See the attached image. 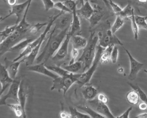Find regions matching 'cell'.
<instances>
[{"label":"cell","mask_w":147,"mask_h":118,"mask_svg":"<svg viewBox=\"0 0 147 118\" xmlns=\"http://www.w3.org/2000/svg\"><path fill=\"white\" fill-rule=\"evenodd\" d=\"M68 30L69 29L61 30L55 26L53 28L48 37V41L45 47L36 59L37 63L41 62L45 63L53 56L65 39Z\"/></svg>","instance_id":"obj_1"},{"label":"cell","mask_w":147,"mask_h":118,"mask_svg":"<svg viewBox=\"0 0 147 118\" xmlns=\"http://www.w3.org/2000/svg\"><path fill=\"white\" fill-rule=\"evenodd\" d=\"M98 37L95 36V31L92 32L87 41L86 46L83 48V51L78 60L83 63V73L86 71L91 65L95 57Z\"/></svg>","instance_id":"obj_2"},{"label":"cell","mask_w":147,"mask_h":118,"mask_svg":"<svg viewBox=\"0 0 147 118\" xmlns=\"http://www.w3.org/2000/svg\"><path fill=\"white\" fill-rule=\"evenodd\" d=\"M80 75L81 73H69L63 76H59L53 79V84L51 90H53L56 89L59 92L63 91V96H64L71 86L78 81Z\"/></svg>","instance_id":"obj_3"},{"label":"cell","mask_w":147,"mask_h":118,"mask_svg":"<svg viewBox=\"0 0 147 118\" xmlns=\"http://www.w3.org/2000/svg\"><path fill=\"white\" fill-rule=\"evenodd\" d=\"M104 48H105L101 47L99 44L96 46L95 57L91 66L86 71L83 72V73H81L80 77L79 78L78 81L76 82V83L79 85L80 87H82L83 85L87 83H89L93 74L96 70L99 63L100 62L101 54Z\"/></svg>","instance_id":"obj_4"},{"label":"cell","mask_w":147,"mask_h":118,"mask_svg":"<svg viewBox=\"0 0 147 118\" xmlns=\"http://www.w3.org/2000/svg\"><path fill=\"white\" fill-rule=\"evenodd\" d=\"M25 35H26V33H23L16 29L12 34L6 38L0 44V58L6 52H9V50L12 47L24 39Z\"/></svg>","instance_id":"obj_5"},{"label":"cell","mask_w":147,"mask_h":118,"mask_svg":"<svg viewBox=\"0 0 147 118\" xmlns=\"http://www.w3.org/2000/svg\"><path fill=\"white\" fill-rule=\"evenodd\" d=\"M99 45L103 48L107 47L110 44H118L123 45L121 40L113 33L110 29L104 31H99L98 33Z\"/></svg>","instance_id":"obj_6"},{"label":"cell","mask_w":147,"mask_h":118,"mask_svg":"<svg viewBox=\"0 0 147 118\" xmlns=\"http://www.w3.org/2000/svg\"><path fill=\"white\" fill-rule=\"evenodd\" d=\"M21 81L20 77L14 78L10 85V87L6 94L0 97V106L7 104L6 100L7 99H12L16 102L18 103V92L20 82Z\"/></svg>","instance_id":"obj_7"},{"label":"cell","mask_w":147,"mask_h":118,"mask_svg":"<svg viewBox=\"0 0 147 118\" xmlns=\"http://www.w3.org/2000/svg\"><path fill=\"white\" fill-rule=\"evenodd\" d=\"M88 104L91 108L94 109L98 113L103 115L106 117L115 118V117L111 112L110 109L106 104L99 101L97 98H94L91 100H88Z\"/></svg>","instance_id":"obj_8"},{"label":"cell","mask_w":147,"mask_h":118,"mask_svg":"<svg viewBox=\"0 0 147 118\" xmlns=\"http://www.w3.org/2000/svg\"><path fill=\"white\" fill-rule=\"evenodd\" d=\"M32 0H26L25 2H24L21 3H17L14 6H11V9H10L9 14L3 18H2L1 21L6 19L7 18L11 16L15 15L16 17V21L15 24H18L21 20L29 3L30 2H32Z\"/></svg>","instance_id":"obj_9"},{"label":"cell","mask_w":147,"mask_h":118,"mask_svg":"<svg viewBox=\"0 0 147 118\" xmlns=\"http://www.w3.org/2000/svg\"><path fill=\"white\" fill-rule=\"evenodd\" d=\"M123 48L125 51L126 53L127 54L129 60H130V73L128 76V79L133 81L135 79L138 75V73L141 70V69L143 67L144 63H141L137 60L130 53V52L125 48L124 47H123Z\"/></svg>","instance_id":"obj_10"},{"label":"cell","mask_w":147,"mask_h":118,"mask_svg":"<svg viewBox=\"0 0 147 118\" xmlns=\"http://www.w3.org/2000/svg\"><path fill=\"white\" fill-rule=\"evenodd\" d=\"M71 35L68 33V31L67 33V35L61 44L60 47L56 51L55 54L52 57V60L55 62H60L63 60L67 56L68 54V48L69 41L71 40Z\"/></svg>","instance_id":"obj_11"},{"label":"cell","mask_w":147,"mask_h":118,"mask_svg":"<svg viewBox=\"0 0 147 118\" xmlns=\"http://www.w3.org/2000/svg\"><path fill=\"white\" fill-rule=\"evenodd\" d=\"M27 68L29 71L45 75L52 78L53 79L59 76L53 71L48 69L47 67L45 66V63L44 62L39 63L35 65L32 64L30 66H27Z\"/></svg>","instance_id":"obj_12"},{"label":"cell","mask_w":147,"mask_h":118,"mask_svg":"<svg viewBox=\"0 0 147 118\" xmlns=\"http://www.w3.org/2000/svg\"><path fill=\"white\" fill-rule=\"evenodd\" d=\"M72 20V13H64L60 15L55 21V27L61 29H68Z\"/></svg>","instance_id":"obj_13"},{"label":"cell","mask_w":147,"mask_h":118,"mask_svg":"<svg viewBox=\"0 0 147 118\" xmlns=\"http://www.w3.org/2000/svg\"><path fill=\"white\" fill-rule=\"evenodd\" d=\"M28 94V89L26 82L24 80H21L20 85L19 86L18 92V103L22 106L23 111L25 112V105L26 101Z\"/></svg>","instance_id":"obj_14"},{"label":"cell","mask_w":147,"mask_h":118,"mask_svg":"<svg viewBox=\"0 0 147 118\" xmlns=\"http://www.w3.org/2000/svg\"><path fill=\"white\" fill-rule=\"evenodd\" d=\"M76 10L72 12V20L68 30V33L71 35V36L75 35H79L81 31L80 20L79 18V16L77 13Z\"/></svg>","instance_id":"obj_15"},{"label":"cell","mask_w":147,"mask_h":118,"mask_svg":"<svg viewBox=\"0 0 147 118\" xmlns=\"http://www.w3.org/2000/svg\"><path fill=\"white\" fill-rule=\"evenodd\" d=\"M82 93L85 100L88 101L95 98L98 95V90L92 85L87 83L82 86Z\"/></svg>","instance_id":"obj_16"},{"label":"cell","mask_w":147,"mask_h":118,"mask_svg":"<svg viewBox=\"0 0 147 118\" xmlns=\"http://www.w3.org/2000/svg\"><path fill=\"white\" fill-rule=\"evenodd\" d=\"M94 11L88 21L90 22V28H94L101 21L102 18L104 16V12L102 8L98 5H95L94 7Z\"/></svg>","instance_id":"obj_17"},{"label":"cell","mask_w":147,"mask_h":118,"mask_svg":"<svg viewBox=\"0 0 147 118\" xmlns=\"http://www.w3.org/2000/svg\"><path fill=\"white\" fill-rule=\"evenodd\" d=\"M94 11V7L90 4V1L84 2V3L81 5L80 8L76 10L77 13L79 16H80L82 17L87 20H88L91 17Z\"/></svg>","instance_id":"obj_18"},{"label":"cell","mask_w":147,"mask_h":118,"mask_svg":"<svg viewBox=\"0 0 147 118\" xmlns=\"http://www.w3.org/2000/svg\"><path fill=\"white\" fill-rule=\"evenodd\" d=\"M72 48L78 50L83 49L87 44V40L86 38L82 37L80 35H72L71 37Z\"/></svg>","instance_id":"obj_19"},{"label":"cell","mask_w":147,"mask_h":118,"mask_svg":"<svg viewBox=\"0 0 147 118\" xmlns=\"http://www.w3.org/2000/svg\"><path fill=\"white\" fill-rule=\"evenodd\" d=\"M0 81L3 86L9 87L13 79L10 77L6 66L2 65L0 63Z\"/></svg>","instance_id":"obj_20"},{"label":"cell","mask_w":147,"mask_h":118,"mask_svg":"<svg viewBox=\"0 0 147 118\" xmlns=\"http://www.w3.org/2000/svg\"><path fill=\"white\" fill-rule=\"evenodd\" d=\"M24 62V59L22 58L17 61H14V62L12 61L11 63L9 66H6L10 77L13 79H14L17 77V74L20 65Z\"/></svg>","instance_id":"obj_21"},{"label":"cell","mask_w":147,"mask_h":118,"mask_svg":"<svg viewBox=\"0 0 147 118\" xmlns=\"http://www.w3.org/2000/svg\"><path fill=\"white\" fill-rule=\"evenodd\" d=\"M35 39L33 37H28L25 39H22L17 43L16 45L12 47L9 51V52H20L23 51L31 42H32Z\"/></svg>","instance_id":"obj_22"},{"label":"cell","mask_w":147,"mask_h":118,"mask_svg":"<svg viewBox=\"0 0 147 118\" xmlns=\"http://www.w3.org/2000/svg\"><path fill=\"white\" fill-rule=\"evenodd\" d=\"M114 44H110L105 48L100 56V62L103 64H106L111 60V54Z\"/></svg>","instance_id":"obj_23"},{"label":"cell","mask_w":147,"mask_h":118,"mask_svg":"<svg viewBox=\"0 0 147 118\" xmlns=\"http://www.w3.org/2000/svg\"><path fill=\"white\" fill-rule=\"evenodd\" d=\"M14 113L15 115L17 117H26V113L24 112L21 105L18 104H6Z\"/></svg>","instance_id":"obj_24"},{"label":"cell","mask_w":147,"mask_h":118,"mask_svg":"<svg viewBox=\"0 0 147 118\" xmlns=\"http://www.w3.org/2000/svg\"><path fill=\"white\" fill-rule=\"evenodd\" d=\"M82 67H83V63L79 60L75 61L72 63L63 67L65 70L72 73H78Z\"/></svg>","instance_id":"obj_25"},{"label":"cell","mask_w":147,"mask_h":118,"mask_svg":"<svg viewBox=\"0 0 147 118\" xmlns=\"http://www.w3.org/2000/svg\"><path fill=\"white\" fill-rule=\"evenodd\" d=\"M78 108L86 112L88 115L90 116L92 118H106L103 115L98 113L94 109L88 105H79L77 106Z\"/></svg>","instance_id":"obj_26"},{"label":"cell","mask_w":147,"mask_h":118,"mask_svg":"<svg viewBox=\"0 0 147 118\" xmlns=\"http://www.w3.org/2000/svg\"><path fill=\"white\" fill-rule=\"evenodd\" d=\"M126 98L127 102H129L130 104L136 105L139 102L140 96L138 92L133 89V90H131L127 93L126 96Z\"/></svg>","instance_id":"obj_27"},{"label":"cell","mask_w":147,"mask_h":118,"mask_svg":"<svg viewBox=\"0 0 147 118\" xmlns=\"http://www.w3.org/2000/svg\"><path fill=\"white\" fill-rule=\"evenodd\" d=\"M133 12H134V9L131 7V5L128 3L127 5L122 9L121 12L117 16H119L122 18H130Z\"/></svg>","instance_id":"obj_28"},{"label":"cell","mask_w":147,"mask_h":118,"mask_svg":"<svg viewBox=\"0 0 147 118\" xmlns=\"http://www.w3.org/2000/svg\"><path fill=\"white\" fill-rule=\"evenodd\" d=\"M17 26V24H15L13 25L7 26L3 31H0V36L2 39L3 41L15 31V30L16 29Z\"/></svg>","instance_id":"obj_29"},{"label":"cell","mask_w":147,"mask_h":118,"mask_svg":"<svg viewBox=\"0 0 147 118\" xmlns=\"http://www.w3.org/2000/svg\"><path fill=\"white\" fill-rule=\"evenodd\" d=\"M69 109L72 118H91L89 115L78 111L76 108L69 106Z\"/></svg>","instance_id":"obj_30"},{"label":"cell","mask_w":147,"mask_h":118,"mask_svg":"<svg viewBox=\"0 0 147 118\" xmlns=\"http://www.w3.org/2000/svg\"><path fill=\"white\" fill-rule=\"evenodd\" d=\"M124 24L123 18L119 16H117L115 22L111 27V30L113 33H115L118 31Z\"/></svg>","instance_id":"obj_31"},{"label":"cell","mask_w":147,"mask_h":118,"mask_svg":"<svg viewBox=\"0 0 147 118\" xmlns=\"http://www.w3.org/2000/svg\"><path fill=\"white\" fill-rule=\"evenodd\" d=\"M48 69L50 70L53 71L59 76H63L64 75H66L70 72L68 71L67 70H65L64 68L62 67H59V66H53V65H49V66H46Z\"/></svg>","instance_id":"obj_32"},{"label":"cell","mask_w":147,"mask_h":118,"mask_svg":"<svg viewBox=\"0 0 147 118\" xmlns=\"http://www.w3.org/2000/svg\"><path fill=\"white\" fill-rule=\"evenodd\" d=\"M128 84L133 88V89L136 90L140 96V99L141 100V101L142 102H145L147 104V95L146 94V93L139 87L138 85H133V83H128Z\"/></svg>","instance_id":"obj_33"},{"label":"cell","mask_w":147,"mask_h":118,"mask_svg":"<svg viewBox=\"0 0 147 118\" xmlns=\"http://www.w3.org/2000/svg\"><path fill=\"white\" fill-rule=\"evenodd\" d=\"M135 20L138 27L147 30V16L135 15Z\"/></svg>","instance_id":"obj_34"},{"label":"cell","mask_w":147,"mask_h":118,"mask_svg":"<svg viewBox=\"0 0 147 118\" xmlns=\"http://www.w3.org/2000/svg\"><path fill=\"white\" fill-rule=\"evenodd\" d=\"M131 22V28L133 32L134 33V37L135 40H138V26L137 25L136 20H135V15L134 12H133L131 16L130 17Z\"/></svg>","instance_id":"obj_35"},{"label":"cell","mask_w":147,"mask_h":118,"mask_svg":"<svg viewBox=\"0 0 147 118\" xmlns=\"http://www.w3.org/2000/svg\"><path fill=\"white\" fill-rule=\"evenodd\" d=\"M48 22L44 23H36L32 24L28 32L30 34H36L37 33L43 26H47Z\"/></svg>","instance_id":"obj_36"},{"label":"cell","mask_w":147,"mask_h":118,"mask_svg":"<svg viewBox=\"0 0 147 118\" xmlns=\"http://www.w3.org/2000/svg\"><path fill=\"white\" fill-rule=\"evenodd\" d=\"M54 7L58 10H60V12H63L64 13H72L70 10L65 6L63 1H57L55 2Z\"/></svg>","instance_id":"obj_37"},{"label":"cell","mask_w":147,"mask_h":118,"mask_svg":"<svg viewBox=\"0 0 147 118\" xmlns=\"http://www.w3.org/2000/svg\"><path fill=\"white\" fill-rule=\"evenodd\" d=\"M63 3L70 10L71 12L77 9L76 5L78 1H75L72 0H65L64 1H63Z\"/></svg>","instance_id":"obj_38"},{"label":"cell","mask_w":147,"mask_h":118,"mask_svg":"<svg viewBox=\"0 0 147 118\" xmlns=\"http://www.w3.org/2000/svg\"><path fill=\"white\" fill-rule=\"evenodd\" d=\"M118 48L115 45L113 47L111 54V60L113 64H115L118 60Z\"/></svg>","instance_id":"obj_39"},{"label":"cell","mask_w":147,"mask_h":118,"mask_svg":"<svg viewBox=\"0 0 147 118\" xmlns=\"http://www.w3.org/2000/svg\"><path fill=\"white\" fill-rule=\"evenodd\" d=\"M109 5L110 6V7L112 9V10H113L114 13L115 14L116 16L118 15L122 9L118 4L114 2L111 0L109 1Z\"/></svg>","instance_id":"obj_40"},{"label":"cell","mask_w":147,"mask_h":118,"mask_svg":"<svg viewBox=\"0 0 147 118\" xmlns=\"http://www.w3.org/2000/svg\"><path fill=\"white\" fill-rule=\"evenodd\" d=\"M44 6L45 10L48 11L54 7L55 2L53 0H41Z\"/></svg>","instance_id":"obj_41"},{"label":"cell","mask_w":147,"mask_h":118,"mask_svg":"<svg viewBox=\"0 0 147 118\" xmlns=\"http://www.w3.org/2000/svg\"><path fill=\"white\" fill-rule=\"evenodd\" d=\"M79 50L76 49L75 48H72V50H71V60L69 61V64L72 63L74 62H75L76 59L77 58V57L79 55Z\"/></svg>","instance_id":"obj_42"},{"label":"cell","mask_w":147,"mask_h":118,"mask_svg":"<svg viewBox=\"0 0 147 118\" xmlns=\"http://www.w3.org/2000/svg\"><path fill=\"white\" fill-rule=\"evenodd\" d=\"M97 99L99 101H101L102 102H104L105 104H107L108 102V101H109L108 97L105 94H103L102 93L98 94V95H97Z\"/></svg>","instance_id":"obj_43"},{"label":"cell","mask_w":147,"mask_h":118,"mask_svg":"<svg viewBox=\"0 0 147 118\" xmlns=\"http://www.w3.org/2000/svg\"><path fill=\"white\" fill-rule=\"evenodd\" d=\"M132 110V107H129V108H127L122 114H121V115L115 117L116 118H129V115L130 112Z\"/></svg>","instance_id":"obj_44"},{"label":"cell","mask_w":147,"mask_h":118,"mask_svg":"<svg viewBox=\"0 0 147 118\" xmlns=\"http://www.w3.org/2000/svg\"><path fill=\"white\" fill-rule=\"evenodd\" d=\"M59 116L61 118H71L72 117L70 112L68 113V112H66V111H65L64 110H62L60 112Z\"/></svg>","instance_id":"obj_45"},{"label":"cell","mask_w":147,"mask_h":118,"mask_svg":"<svg viewBox=\"0 0 147 118\" xmlns=\"http://www.w3.org/2000/svg\"><path fill=\"white\" fill-rule=\"evenodd\" d=\"M138 108L142 111H145L147 109V104L144 102H141L138 104Z\"/></svg>","instance_id":"obj_46"},{"label":"cell","mask_w":147,"mask_h":118,"mask_svg":"<svg viewBox=\"0 0 147 118\" xmlns=\"http://www.w3.org/2000/svg\"><path fill=\"white\" fill-rule=\"evenodd\" d=\"M17 1H18L17 0H7V3L9 6H10L11 7V6L16 5Z\"/></svg>","instance_id":"obj_47"},{"label":"cell","mask_w":147,"mask_h":118,"mask_svg":"<svg viewBox=\"0 0 147 118\" xmlns=\"http://www.w3.org/2000/svg\"><path fill=\"white\" fill-rule=\"evenodd\" d=\"M136 117L137 118H147V113H143L137 115Z\"/></svg>","instance_id":"obj_48"},{"label":"cell","mask_w":147,"mask_h":118,"mask_svg":"<svg viewBox=\"0 0 147 118\" xmlns=\"http://www.w3.org/2000/svg\"><path fill=\"white\" fill-rule=\"evenodd\" d=\"M117 71L118 73H120V74H122L124 72V68L122 67H119L117 68Z\"/></svg>","instance_id":"obj_49"},{"label":"cell","mask_w":147,"mask_h":118,"mask_svg":"<svg viewBox=\"0 0 147 118\" xmlns=\"http://www.w3.org/2000/svg\"><path fill=\"white\" fill-rule=\"evenodd\" d=\"M103 2H104V3H105V5L107 7H110V5H109V0H102Z\"/></svg>","instance_id":"obj_50"},{"label":"cell","mask_w":147,"mask_h":118,"mask_svg":"<svg viewBox=\"0 0 147 118\" xmlns=\"http://www.w3.org/2000/svg\"><path fill=\"white\" fill-rule=\"evenodd\" d=\"M138 1L139 2H141V3H146V2H147V0H138Z\"/></svg>","instance_id":"obj_51"},{"label":"cell","mask_w":147,"mask_h":118,"mask_svg":"<svg viewBox=\"0 0 147 118\" xmlns=\"http://www.w3.org/2000/svg\"><path fill=\"white\" fill-rule=\"evenodd\" d=\"M80 2V3H81V5H82L83 3H84V2H83V0H79V1Z\"/></svg>","instance_id":"obj_52"},{"label":"cell","mask_w":147,"mask_h":118,"mask_svg":"<svg viewBox=\"0 0 147 118\" xmlns=\"http://www.w3.org/2000/svg\"><path fill=\"white\" fill-rule=\"evenodd\" d=\"M3 41V40L2 39V38L1 37V36H0V44L2 43Z\"/></svg>","instance_id":"obj_53"},{"label":"cell","mask_w":147,"mask_h":118,"mask_svg":"<svg viewBox=\"0 0 147 118\" xmlns=\"http://www.w3.org/2000/svg\"><path fill=\"white\" fill-rule=\"evenodd\" d=\"M87 1H90V0H83L84 2H87Z\"/></svg>","instance_id":"obj_54"},{"label":"cell","mask_w":147,"mask_h":118,"mask_svg":"<svg viewBox=\"0 0 147 118\" xmlns=\"http://www.w3.org/2000/svg\"><path fill=\"white\" fill-rule=\"evenodd\" d=\"M144 71L147 74V70H144Z\"/></svg>","instance_id":"obj_55"},{"label":"cell","mask_w":147,"mask_h":118,"mask_svg":"<svg viewBox=\"0 0 147 118\" xmlns=\"http://www.w3.org/2000/svg\"><path fill=\"white\" fill-rule=\"evenodd\" d=\"M1 20H2V17H0V22L1 21Z\"/></svg>","instance_id":"obj_56"},{"label":"cell","mask_w":147,"mask_h":118,"mask_svg":"<svg viewBox=\"0 0 147 118\" xmlns=\"http://www.w3.org/2000/svg\"><path fill=\"white\" fill-rule=\"evenodd\" d=\"M72 1H78V0H72Z\"/></svg>","instance_id":"obj_57"},{"label":"cell","mask_w":147,"mask_h":118,"mask_svg":"<svg viewBox=\"0 0 147 118\" xmlns=\"http://www.w3.org/2000/svg\"><path fill=\"white\" fill-rule=\"evenodd\" d=\"M1 96H2V94H0V97H1Z\"/></svg>","instance_id":"obj_58"},{"label":"cell","mask_w":147,"mask_h":118,"mask_svg":"<svg viewBox=\"0 0 147 118\" xmlns=\"http://www.w3.org/2000/svg\"><path fill=\"white\" fill-rule=\"evenodd\" d=\"M2 1H5V0H2Z\"/></svg>","instance_id":"obj_59"},{"label":"cell","mask_w":147,"mask_h":118,"mask_svg":"<svg viewBox=\"0 0 147 118\" xmlns=\"http://www.w3.org/2000/svg\"><path fill=\"white\" fill-rule=\"evenodd\" d=\"M17 1H20V0H17Z\"/></svg>","instance_id":"obj_60"}]
</instances>
